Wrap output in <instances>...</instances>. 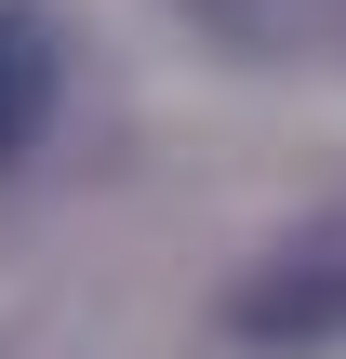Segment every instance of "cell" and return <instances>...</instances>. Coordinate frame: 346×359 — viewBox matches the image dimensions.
Here are the masks:
<instances>
[{
    "mask_svg": "<svg viewBox=\"0 0 346 359\" xmlns=\"http://www.w3.org/2000/svg\"><path fill=\"white\" fill-rule=\"evenodd\" d=\"M227 320L253 346H320V333H346V253H280L267 280L227 293Z\"/></svg>",
    "mask_w": 346,
    "mask_h": 359,
    "instance_id": "6da1fadb",
    "label": "cell"
},
{
    "mask_svg": "<svg viewBox=\"0 0 346 359\" xmlns=\"http://www.w3.org/2000/svg\"><path fill=\"white\" fill-rule=\"evenodd\" d=\"M40 120H53V40L27 13H0V160H27Z\"/></svg>",
    "mask_w": 346,
    "mask_h": 359,
    "instance_id": "7a4b0ae2",
    "label": "cell"
}]
</instances>
